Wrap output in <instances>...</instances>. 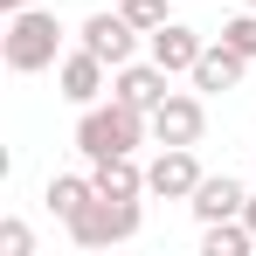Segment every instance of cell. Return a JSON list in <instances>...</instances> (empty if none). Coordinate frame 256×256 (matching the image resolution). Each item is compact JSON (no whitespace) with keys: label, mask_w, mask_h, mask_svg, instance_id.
<instances>
[{"label":"cell","mask_w":256,"mask_h":256,"mask_svg":"<svg viewBox=\"0 0 256 256\" xmlns=\"http://www.w3.org/2000/svg\"><path fill=\"white\" fill-rule=\"evenodd\" d=\"M90 180H97V194H111V201H138L146 194V166L118 152V160H90Z\"/></svg>","instance_id":"cell-12"},{"label":"cell","mask_w":256,"mask_h":256,"mask_svg":"<svg viewBox=\"0 0 256 256\" xmlns=\"http://www.w3.org/2000/svg\"><path fill=\"white\" fill-rule=\"evenodd\" d=\"M56 90H62V97L84 111V104H97V97L111 90V62H104V56H90L84 42L62 48V62H56Z\"/></svg>","instance_id":"cell-6"},{"label":"cell","mask_w":256,"mask_h":256,"mask_svg":"<svg viewBox=\"0 0 256 256\" xmlns=\"http://www.w3.org/2000/svg\"><path fill=\"white\" fill-rule=\"evenodd\" d=\"M242 201H250V187L236 180V173H201V187H194V222H228V214H242Z\"/></svg>","instance_id":"cell-11"},{"label":"cell","mask_w":256,"mask_h":256,"mask_svg":"<svg viewBox=\"0 0 256 256\" xmlns=\"http://www.w3.org/2000/svg\"><path fill=\"white\" fill-rule=\"evenodd\" d=\"M152 138V111H138V104H125V97H97V104H84L76 111V152L84 160H118V152H138Z\"/></svg>","instance_id":"cell-1"},{"label":"cell","mask_w":256,"mask_h":256,"mask_svg":"<svg viewBox=\"0 0 256 256\" xmlns=\"http://www.w3.org/2000/svg\"><path fill=\"white\" fill-rule=\"evenodd\" d=\"M0 256H35V228L7 214V222H0Z\"/></svg>","instance_id":"cell-17"},{"label":"cell","mask_w":256,"mask_h":256,"mask_svg":"<svg viewBox=\"0 0 256 256\" xmlns=\"http://www.w3.org/2000/svg\"><path fill=\"white\" fill-rule=\"evenodd\" d=\"M194 187H201L194 146H160V160L146 166V194H160V201H194Z\"/></svg>","instance_id":"cell-7"},{"label":"cell","mask_w":256,"mask_h":256,"mask_svg":"<svg viewBox=\"0 0 256 256\" xmlns=\"http://www.w3.org/2000/svg\"><path fill=\"white\" fill-rule=\"evenodd\" d=\"M0 7H7V14H14V7H42V0H0Z\"/></svg>","instance_id":"cell-19"},{"label":"cell","mask_w":256,"mask_h":256,"mask_svg":"<svg viewBox=\"0 0 256 256\" xmlns=\"http://www.w3.org/2000/svg\"><path fill=\"white\" fill-rule=\"evenodd\" d=\"M76 42H84L90 56H104V62L118 70V62H132V56H138V42H146V28H132V21H125V7H104V14H84Z\"/></svg>","instance_id":"cell-4"},{"label":"cell","mask_w":256,"mask_h":256,"mask_svg":"<svg viewBox=\"0 0 256 256\" xmlns=\"http://www.w3.org/2000/svg\"><path fill=\"white\" fill-rule=\"evenodd\" d=\"M62 21L48 14V7H14L7 14V28H0V62L14 70V76H42L62 62Z\"/></svg>","instance_id":"cell-2"},{"label":"cell","mask_w":256,"mask_h":256,"mask_svg":"<svg viewBox=\"0 0 256 256\" xmlns=\"http://www.w3.org/2000/svg\"><path fill=\"white\" fill-rule=\"evenodd\" d=\"M166 84H173V76L152 62V56H146V62L132 56V62L111 70V97H125V104H138V111H160V104H166Z\"/></svg>","instance_id":"cell-9"},{"label":"cell","mask_w":256,"mask_h":256,"mask_svg":"<svg viewBox=\"0 0 256 256\" xmlns=\"http://www.w3.org/2000/svg\"><path fill=\"white\" fill-rule=\"evenodd\" d=\"M242 76H250V56H236V48L214 35V42L201 48V62H194V76H187V84L201 90V97H214V90H242Z\"/></svg>","instance_id":"cell-10"},{"label":"cell","mask_w":256,"mask_h":256,"mask_svg":"<svg viewBox=\"0 0 256 256\" xmlns=\"http://www.w3.org/2000/svg\"><path fill=\"white\" fill-rule=\"evenodd\" d=\"M236 7H256V0H236Z\"/></svg>","instance_id":"cell-20"},{"label":"cell","mask_w":256,"mask_h":256,"mask_svg":"<svg viewBox=\"0 0 256 256\" xmlns=\"http://www.w3.org/2000/svg\"><path fill=\"white\" fill-rule=\"evenodd\" d=\"M90 194H97V180H90V173H56V180L42 187V201H48V214H56V222H70Z\"/></svg>","instance_id":"cell-14"},{"label":"cell","mask_w":256,"mask_h":256,"mask_svg":"<svg viewBox=\"0 0 256 256\" xmlns=\"http://www.w3.org/2000/svg\"><path fill=\"white\" fill-rule=\"evenodd\" d=\"M138 222H146V208H138V201L90 194V201L70 214L62 228H70V242H76V250H111V242H132V236H138Z\"/></svg>","instance_id":"cell-3"},{"label":"cell","mask_w":256,"mask_h":256,"mask_svg":"<svg viewBox=\"0 0 256 256\" xmlns=\"http://www.w3.org/2000/svg\"><path fill=\"white\" fill-rule=\"evenodd\" d=\"M242 222H250V236H256V187H250V201H242Z\"/></svg>","instance_id":"cell-18"},{"label":"cell","mask_w":256,"mask_h":256,"mask_svg":"<svg viewBox=\"0 0 256 256\" xmlns=\"http://www.w3.org/2000/svg\"><path fill=\"white\" fill-rule=\"evenodd\" d=\"M256 236L242 214H228V222H201V256H250Z\"/></svg>","instance_id":"cell-13"},{"label":"cell","mask_w":256,"mask_h":256,"mask_svg":"<svg viewBox=\"0 0 256 256\" xmlns=\"http://www.w3.org/2000/svg\"><path fill=\"white\" fill-rule=\"evenodd\" d=\"M201 48H208V42H201V35H194L187 21H160V28L146 35V56H152V62L166 70V76H194Z\"/></svg>","instance_id":"cell-8"},{"label":"cell","mask_w":256,"mask_h":256,"mask_svg":"<svg viewBox=\"0 0 256 256\" xmlns=\"http://www.w3.org/2000/svg\"><path fill=\"white\" fill-rule=\"evenodd\" d=\"M118 7H125V21H132V28H146V35H152L160 21H173V14H166V0H118Z\"/></svg>","instance_id":"cell-16"},{"label":"cell","mask_w":256,"mask_h":256,"mask_svg":"<svg viewBox=\"0 0 256 256\" xmlns=\"http://www.w3.org/2000/svg\"><path fill=\"white\" fill-rule=\"evenodd\" d=\"M201 132H208L201 90H166V104L152 111V138L160 146H201Z\"/></svg>","instance_id":"cell-5"},{"label":"cell","mask_w":256,"mask_h":256,"mask_svg":"<svg viewBox=\"0 0 256 256\" xmlns=\"http://www.w3.org/2000/svg\"><path fill=\"white\" fill-rule=\"evenodd\" d=\"M222 42L236 48V56H250V62H256V7H242L236 21H222Z\"/></svg>","instance_id":"cell-15"}]
</instances>
